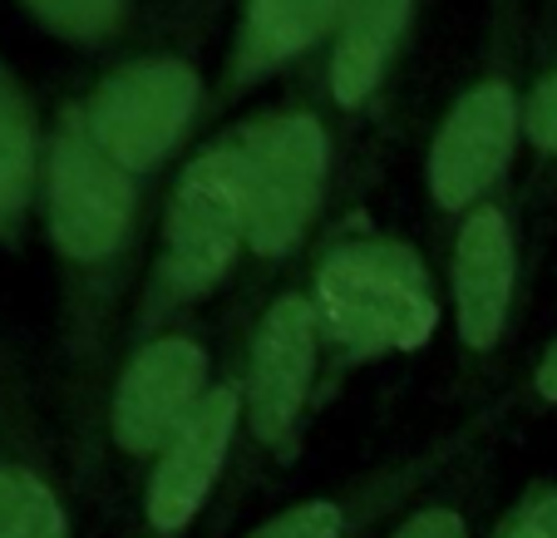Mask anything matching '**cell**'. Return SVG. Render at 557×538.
<instances>
[{
  "label": "cell",
  "instance_id": "cell-1",
  "mask_svg": "<svg viewBox=\"0 0 557 538\" xmlns=\"http://www.w3.org/2000/svg\"><path fill=\"white\" fill-rule=\"evenodd\" d=\"M148 193L104 159L79 119V99L54 114L45 154L40 218L60 267V380L64 444L79 485H99V420L128 331V292L138 296Z\"/></svg>",
  "mask_w": 557,
  "mask_h": 538
},
{
  "label": "cell",
  "instance_id": "cell-2",
  "mask_svg": "<svg viewBox=\"0 0 557 538\" xmlns=\"http://www.w3.org/2000/svg\"><path fill=\"white\" fill-rule=\"evenodd\" d=\"M331 391L336 386H331L306 282L296 277V282L272 286L243 317V405H237L227 475H222L202 538H227L247 499L262 494L301 454L306 425L315 420Z\"/></svg>",
  "mask_w": 557,
  "mask_h": 538
},
{
  "label": "cell",
  "instance_id": "cell-3",
  "mask_svg": "<svg viewBox=\"0 0 557 538\" xmlns=\"http://www.w3.org/2000/svg\"><path fill=\"white\" fill-rule=\"evenodd\" d=\"M247 272V169L237 129L212 134L178 163L158 212L153 257L138 282L124 346L188 321L202 302Z\"/></svg>",
  "mask_w": 557,
  "mask_h": 538
},
{
  "label": "cell",
  "instance_id": "cell-4",
  "mask_svg": "<svg viewBox=\"0 0 557 538\" xmlns=\"http://www.w3.org/2000/svg\"><path fill=\"white\" fill-rule=\"evenodd\" d=\"M301 282L315 311L331 386L370 360L420 351L424 341H434L444 317L440 286L420 247L375 228L326 237L311 253Z\"/></svg>",
  "mask_w": 557,
  "mask_h": 538
},
{
  "label": "cell",
  "instance_id": "cell-5",
  "mask_svg": "<svg viewBox=\"0 0 557 538\" xmlns=\"http://www.w3.org/2000/svg\"><path fill=\"white\" fill-rule=\"evenodd\" d=\"M247 169V282L252 306L311 253L336 188V119L321 95H292L286 105L237 124Z\"/></svg>",
  "mask_w": 557,
  "mask_h": 538
},
{
  "label": "cell",
  "instance_id": "cell-6",
  "mask_svg": "<svg viewBox=\"0 0 557 538\" xmlns=\"http://www.w3.org/2000/svg\"><path fill=\"white\" fill-rule=\"evenodd\" d=\"M232 341L237 337L218 341L202 321L188 317L119 351L114 380L104 395V420H99V485L109 469L128 479L124 494L138 485V475L202 411L208 391L227 366Z\"/></svg>",
  "mask_w": 557,
  "mask_h": 538
},
{
  "label": "cell",
  "instance_id": "cell-7",
  "mask_svg": "<svg viewBox=\"0 0 557 538\" xmlns=\"http://www.w3.org/2000/svg\"><path fill=\"white\" fill-rule=\"evenodd\" d=\"M208 109L212 85L202 80L198 60L178 45L124 54L79 99V119L95 148L138 183L158 179L178 159Z\"/></svg>",
  "mask_w": 557,
  "mask_h": 538
},
{
  "label": "cell",
  "instance_id": "cell-8",
  "mask_svg": "<svg viewBox=\"0 0 557 538\" xmlns=\"http://www.w3.org/2000/svg\"><path fill=\"white\" fill-rule=\"evenodd\" d=\"M523 89L513 35L498 25L488 60L449 99L424 148V198L449 233L463 212L508 188V173L523 148Z\"/></svg>",
  "mask_w": 557,
  "mask_h": 538
},
{
  "label": "cell",
  "instance_id": "cell-9",
  "mask_svg": "<svg viewBox=\"0 0 557 538\" xmlns=\"http://www.w3.org/2000/svg\"><path fill=\"white\" fill-rule=\"evenodd\" d=\"M518 415V395L508 386L504 395L473 405V415H463L459 425H449L444 435L424 440L420 450L395 454V460H380L375 469L346 479L331 494H311L296 499V504L276 509L272 518H262L257 528H247L243 538H375L389 518L400 514L420 489H430L454 460L473 450V444L494 440V430Z\"/></svg>",
  "mask_w": 557,
  "mask_h": 538
},
{
  "label": "cell",
  "instance_id": "cell-10",
  "mask_svg": "<svg viewBox=\"0 0 557 538\" xmlns=\"http://www.w3.org/2000/svg\"><path fill=\"white\" fill-rule=\"evenodd\" d=\"M518 292H523V247H518L513 193L504 188L463 212L449 233V317L469 386H484L504 360L518 321Z\"/></svg>",
  "mask_w": 557,
  "mask_h": 538
},
{
  "label": "cell",
  "instance_id": "cell-11",
  "mask_svg": "<svg viewBox=\"0 0 557 538\" xmlns=\"http://www.w3.org/2000/svg\"><path fill=\"white\" fill-rule=\"evenodd\" d=\"M237 405H243V331L232 341L227 366H222L218 386L208 391L202 411L193 415V425L158 454L153 465L138 475V485L124 494L128 524L119 538H193L198 524H208L232 460Z\"/></svg>",
  "mask_w": 557,
  "mask_h": 538
},
{
  "label": "cell",
  "instance_id": "cell-12",
  "mask_svg": "<svg viewBox=\"0 0 557 538\" xmlns=\"http://www.w3.org/2000/svg\"><path fill=\"white\" fill-rule=\"evenodd\" d=\"M0 538H74L60 450L21 360L0 351Z\"/></svg>",
  "mask_w": 557,
  "mask_h": 538
},
{
  "label": "cell",
  "instance_id": "cell-13",
  "mask_svg": "<svg viewBox=\"0 0 557 538\" xmlns=\"http://www.w3.org/2000/svg\"><path fill=\"white\" fill-rule=\"evenodd\" d=\"M350 5L356 0H243L222 64L212 74L208 119L232 109L243 95H252L257 85L286 74L292 64L326 54Z\"/></svg>",
  "mask_w": 557,
  "mask_h": 538
},
{
  "label": "cell",
  "instance_id": "cell-14",
  "mask_svg": "<svg viewBox=\"0 0 557 538\" xmlns=\"http://www.w3.org/2000/svg\"><path fill=\"white\" fill-rule=\"evenodd\" d=\"M420 0H356L321 64V105L336 124L360 119L385 89Z\"/></svg>",
  "mask_w": 557,
  "mask_h": 538
},
{
  "label": "cell",
  "instance_id": "cell-15",
  "mask_svg": "<svg viewBox=\"0 0 557 538\" xmlns=\"http://www.w3.org/2000/svg\"><path fill=\"white\" fill-rule=\"evenodd\" d=\"M50 129H40L25 80L0 60V247H15L45 193Z\"/></svg>",
  "mask_w": 557,
  "mask_h": 538
},
{
  "label": "cell",
  "instance_id": "cell-16",
  "mask_svg": "<svg viewBox=\"0 0 557 538\" xmlns=\"http://www.w3.org/2000/svg\"><path fill=\"white\" fill-rule=\"evenodd\" d=\"M494 485V440L473 444L430 489L410 499L375 538H479Z\"/></svg>",
  "mask_w": 557,
  "mask_h": 538
},
{
  "label": "cell",
  "instance_id": "cell-17",
  "mask_svg": "<svg viewBox=\"0 0 557 538\" xmlns=\"http://www.w3.org/2000/svg\"><path fill=\"white\" fill-rule=\"evenodd\" d=\"M40 30L54 40L79 45V50H104V45L124 40L134 25V0H21Z\"/></svg>",
  "mask_w": 557,
  "mask_h": 538
},
{
  "label": "cell",
  "instance_id": "cell-18",
  "mask_svg": "<svg viewBox=\"0 0 557 538\" xmlns=\"http://www.w3.org/2000/svg\"><path fill=\"white\" fill-rule=\"evenodd\" d=\"M488 538H557V479H533L488 524Z\"/></svg>",
  "mask_w": 557,
  "mask_h": 538
},
{
  "label": "cell",
  "instance_id": "cell-19",
  "mask_svg": "<svg viewBox=\"0 0 557 538\" xmlns=\"http://www.w3.org/2000/svg\"><path fill=\"white\" fill-rule=\"evenodd\" d=\"M523 144L537 154V163H557V60L523 89Z\"/></svg>",
  "mask_w": 557,
  "mask_h": 538
},
{
  "label": "cell",
  "instance_id": "cell-20",
  "mask_svg": "<svg viewBox=\"0 0 557 538\" xmlns=\"http://www.w3.org/2000/svg\"><path fill=\"white\" fill-rule=\"evenodd\" d=\"M518 411H557V337L533 356L523 380H513Z\"/></svg>",
  "mask_w": 557,
  "mask_h": 538
}]
</instances>
